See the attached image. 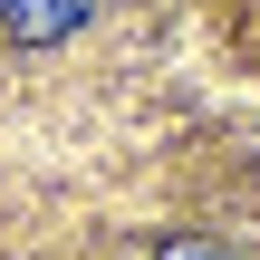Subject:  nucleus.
<instances>
[{"mask_svg": "<svg viewBox=\"0 0 260 260\" xmlns=\"http://www.w3.org/2000/svg\"><path fill=\"white\" fill-rule=\"evenodd\" d=\"M87 10H96V0H0V29H10L19 48H58L68 29H87Z\"/></svg>", "mask_w": 260, "mask_h": 260, "instance_id": "obj_1", "label": "nucleus"}, {"mask_svg": "<svg viewBox=\"0 0 260 260\" xmlns=\"http://www.w3.org/2000/svg\"><path fill=\"white\" fill-rule=\"evenodd\" d=\"M154 260H232V251L203 241V232H174V241H154Z\"/></svg>", "mask_w": 260, "mask_h": 260, "instance_id": "obj_2", "label": "nucleus"}]
</instances>
